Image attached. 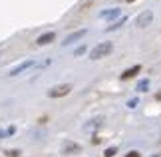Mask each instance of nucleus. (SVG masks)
I'll return each instance as SVG.
<instances>
[{
	"label": "nucleus",
	"mask_w": 161,
	"mask_h": 157,
	"mask_svg": "<svg viewBox=\"0 0 161 157\" xmlns=\"http://www.w3.org/2000/svg\"><path fill=\"white\" fill-rule=\"evenodd\" d=\"M111 52H114V44H111V42H100L96 48L90 50V58L92 60H100V58L109 56Z\"/></svg>",
	"instance_id": "1"
},
{
	"label": "nucleus",
	"mask_w": 161,
	"mask_h": 157,
	"mask_svg": "<svg viewBox=\"0 0 161 157\" xmlns=\"http://www.w3.org/2000/svg\"><path fill=\"white\" fill-rule=\"evenodd\" d=\"M72 92V86L70 84H60V86H54L48 90V96L50 98H62V96H68Z\"/></svg>",
	"instance_id": "2"
},
{
	"label": "nucleus",
	"mask_w": 161,
	"mask_h": 157,
	"mask_svg": "<svg viewBox=\"0 0 161 157\" xmlns=\"http://www.w3.org/2000/svg\"><path fill=\"white\" fill-rule=\"evenodd\" d=\"M151 22H153V12L151 10H143L137 18H135V26L137 28H147Z\"/></svg>",
	"instance_id": "3"
},
{
	"label": "nucleus",
	"mask_w": 161,
	"mask_h": 157,
	"mask_svg": "<svg viewBox=\"0 0 161 157\" xmlns=\"http://www.w3.org/2000/svg\"><path fill=\"white\" fill-rule=\"evenodd\" d=\"M86 34H88V30H78V32H72L70 36H66V40L62 42V44H64V46H70V44L78 42V40H82Z\"/></svg>",
	"instance_id": "4"
},
{
	"label": "nucleus",
	"mask_w": 161,
	"mask_h": 157,
	"mask_svg": "<svg viewBox=\"0 0 161 157\" xmlns=\"http://www.w3.org/2000/svg\"><path fill=\"white\" fill-rule=\"evenodd\" d=\"M34 66V60H26V62H22V64H18L14 70H10V76H18V74H22L24 70H28V68H32Z\"/></svg>",
	"instance_id": "5"
},
{
	"label": "nucleus",
	"mask_w": 161,
	"mask_h": 157,
	"mask_svg": "<svg viewBox=\"0 0 161 157\" xmlns=\"http://www.w3.org/2000/svg\"><path fill=\"white\" fill-rule=\"evenodd\" d=\"M54 40H56V34L54 32H46V34H42L40 38L36 40V44H38V46H46V44H50Z\"/></svg>",
	"instance_id": "6"
},
{
	"label": "nucleus",
	"mask_w": 161,
	"mask_h": 157,
	"mask_svg": "<svg viewBox=\"0 0 161 157\" xmlns=\"http://www.w3.org/2000/svg\"><path fill=\"white\" fill-rule=\"evenodd\" d=\"M119 14H121L119 8H109V10H103L100 16H102V18H106V20H111V18H117Z\"/></svg>",
	"instance_id": "7"
},
{
	"label": "nucleus",
	"mask_w": 161,
	"mask_h": 157,
	"mask_svg": "<svg viewBox=\"0 0 161 157\" xmlns=\"http://www.w3.org/2000/svg\"><path fill=\"white\" fill-rule=\"evenodd\" d=\"M139 70H141L139 66H133V68H129V70H125V72L121 74V80H129V78L137 76V74H139Z\"/></svg>",
	"instance_id": "8"
},
{
	"label": "nucleus",
	"mask_w": 161,
	"mask_h": 157,
	"mask_svg": "<svg viewBox=\"0 0 161 157\" xmlns=\"http://www.w3.org/2000/svg\"><path fill=\"white\" fill-rule=\"evenodd\" d=\"M80 149H82V147H80L78 143H66V145H64V153H78Z\"/></svg>",
	"instance_id": "9"
},
{
	"label": "nucleus",
	"mask_w": 161,
	"mask_h": 157,
	"mask_svg": "<svg viewBox=\"0 0 161 157\" xmlns=\"http://www.w3.org/2000/svg\"><path fill=\"white\" fill-rule=\"evenodd\" d=\"M14 131H16V127H14V125H10V127H6V129H0V139H4V137H10V135H14Z\"/></svg>",
	"instance_id": "10"
},
{
	"label": "nucleus",
	"mask_w": 161,
	"mask_h": 157,
	"mask_svg": "<svg viewBox=\"0 0 161 157\" xmlns=\"http://www.w3.org/2000/svg\"><path fill=\"white\" fill-rule=\"evenodd\" d=\"M102 125V117H97V119H92L90 123H86V129H94V127H100Z\"/></svg>",
	"instance_id": "11"
},
{
	"label": "nucleus",
	"mask_w": 161,
	"mask_h": 157,
	"mask_svg": "<svg viewBox=\"0 0 161 157\" xmlns=\"http://www.w3.org/2000/svg\"><path fill=\"white\" fill-rule=\"evenodd\" d=\"M147 87H149V80H141L137 84V92H145Z\"/></svg>",
	"instance_id": "12"
},
{
	"label": "nucleus",
	"mask_w": 161,
	"mask_h": 157,
	"mask_svg": "<svg viewBox=\"0 0 161 157\" xmlns=\"http://www.w3.org/2000/svg\"><path fill=\"white\" fill-rule=\"evenodd\" d=\"M123 22H125V18H119V20H117L115 24H111V26H108V30H117V28H119Z\"/></svg>",
	"instance_id": "13"
},
{
	"label": "nucleus",
	"mask_w": 161,
	"mask_h": 157,
	"mask_svg": "<svg viewBox=\"0 0 161 157\" xmlns=\"http://www.w3.org/2000/svg\"><path fill=\"white\" fill-rule=\"evenodd\" d=\"M115 155V147H109V149H106V157H114Z\"/></svg>",
	"instance_id": "14"
},
{
	"label": "nucleus",
	"mask_w": 161,
	"mask_h": 157,
	"mask_svg": "<svg viewBox=\"0 0 161 157\" xmlns=\"http://www.w3.org/2000/svg\"><path fill=\"white\" fill-rule=\"evenodd\" d=\"M137 99H129V102H127V105H129V108H137Z\"/></svg>",
	"instance_id": "15"
},
{
	"label": "nucleus",
	"mask_w": 161,
	"mask_h": 157,
	"mask_svg": "<svg viewBox=\"0 0 161 157\" xmlns=\"http://www.w3.org/2000/svg\"><path fill=\"white\" fill-rule=\"evenodd\" d=\"M6 153H8L10 157H18V155H20V151H16V149H12V151H6Z\"/></svg>",
	"instance_id": "16"
},
{
	"label": "nucleus",
	"mask_w": 161,
	"mask_h": 157,
	"mask_svg": "<svg viewBox=\"0 0 161 157\" xmlns=\"http://www.w3.org/2000/svg\"><path fill=\"white\" fill-rule=\"evenodd\" d=\"M84 52H86V48H84V46H82V48H78V50H76V56H82Z\"/></svg>",
	"instance_id": "17"
},
{
	"label": "nucleus",
	"mask_w": 161,
	"mask_h": 157,
	"mask_svg": "<svg viewBox=\"0 0 161 157\" xmlns=\"http://www.w3.org/2000/svg\"><path fill=\"white\" fill-rule=\"evenodd\" d=\"M125 157H139V153H137V151H129Z\"/></svg>",
	"instance_id": "18"
},
{
	"label": "nucleus",
	"mask_w": 161,
	"mask_h": 157,
	"mask_svg": "<svg viewBox=\"0 0 161 157\" xmlns=\"http://www.w3.org/2000/svg\"><path fill=\"white\" fill-rule=\"evenodd\" d=\"M127 2H133V0H127Z\"/></svg>",
	"instance_id": "19"
},
{
	"label": "nucleus",
	"mask_w": 161,
	"mask_h": 157,
	"mask_svg": "<svg viewBox=\"0 0 161 157\" xmlns=\"http://www.w3.org/2000/svg\"><path fill=\"white\" fill-rule=\"evenodd\" d=\"M155 157H157V155H155Z\"/></svg>",
	"instance_id": "20"
}]
</instances>
